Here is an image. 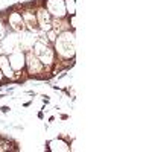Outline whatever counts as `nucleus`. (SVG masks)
Listing matches in <instances>:
<instances>
[{
    "instance_id": "14",
    "label": "nucleus",
    "mask_w": 152,
    "mask_h": 152,
    "mask_svg": "<svg viewBox=\"0 0 152 152\" xmlns=\"http://www.w3.org/2000/svg\"><path fill=\"white\" fill-rule=\"evenodd\" d=\"M6 26H5V24H3V21L2 20H0V41H2L3 40V38L6 37Z\"/></svg>"
},
{
    "instance_id": "6",
    "label": "nucleus",
    "mask_w": 152,
    "mask_h": 152,
    "mask_svg": "<svg viewBox=\"0 0 152 152\" xmlns=\"http://www.w3.org/2000/svg\"><path fill=\"white\" fill-rule=\"evenodd\" d=\"M37 14V23H38V29H41L44 32L52 29V15L47 12L46 8H38L35 11Z\"/></svg>"
},
{
    "instance_id": "5",
    "label": "nucleus",
    "mask_w": 152,
    "mask_h": 152,
    "mask_svg": "<svg viewBox=\"0 0 152 152\" xmlns=\"http://www.w3.org/2000/svg\"><path fill=\"white\" fill-rule=\"evenodd\" d=\"M24 55H26V69H28V73L31 76H37V75L46 72L44 66L41 64V61L32 53V50H28Z\"/></svg>"
},
{
    "instance_id": "16",
    "label": "nucleus",
    "mask_w": 152,
    "mask_h": 152,
    "mask_svg": "<svg viewBox=\"0 0 152 152\" xmlns=\"http://www.w3.org/2000/svg\"><path fill=\"white\" fill-rule=\"evenodd\" d=\"M0 55H3V49H2V43H0Z\"/></svg>"
},
{
    "instance_id": "12",
    "label": "nucleus",
    "mask_w": 152,
    "mask_h": 152,
    "mask_svg": "<svg viewBox=\"0 0 152 152\" xmlns=\"http://www.w3.org/2000/svg\"><path fill=\"white\" fill-rule=\"evenodd\" d=\"M64 5H66V12H67V15H75V12H76V2L75 0H64Z\"/></svg>"
},
{
    "instance_id": "15",
    "label": "nucleus",
    "mask_w": 152,
    "mask_h": 152,
    "mask_svg": "<svg viewBox=\"0 0 152 152\" xmlns=\"http://www.w3.org/2000/svg\"><path fill=\"white\" fill-rule=\"evenodd\" d=\"M0 111H2V113H8L9 111V107H2V108H0Z\"/></svg>"
},
{
    "instance_id": "9",
    "label": "nucleus",
    "mask_w": 152,
    "mask_h": 152,
    "mask_svg": "<svg viewBox=\"0 0 152 152\" xmlns=\"http://www.w3.org/2000/svg\"><path fill=\"white\" fill-rule=\"evenodd\" d=\"M0 72H2V75L5 76L6 79H15V73H14V70L11 69L9 59H8V56L5 53L0 55Z\"/></svg>"
},
{
    "instance_id": "4",
    "label": "nucleus",
    "mask_w": 152,
    "mask_h": 152,
    "mask_svg": "<svg viewBox=\"0 0 152 152\" xmlns=\"http://www.w3.org/2000/svg\"><path fill=\"white\" fill-rule=\"evenodd\" d=\"M8 59H9L11 69L14 70L15 75L18 72L24 70V67H26V55H24V52L21 49H17V50H14V52H11Z\"/></svg>"
},
{
    "instance_id": "11",
    "label": "nucleus",
    "mask_w": 152,
    "mask_h": 152,
    "mask_svg": "<svg viewBox=\"0 0 152 152\" xmlns=\"http://www.w3.org/2000/svg\"><path fill=\"white\" fill-rule=\"evenodd\" d=\"M47 146H49L47 149L53 151V152H56V151H70V145L67 142H64L62 138H53V140L49 142Z\"/></svg>"
},
{
    "instance_id": "8",
    "label": "nucleus",
    "mask_w": 152,
    "mask_h": 152,
    "mask_svg": "<svg viewBox=\"0 0 152 152\" xmlns=\"http://www.w3.org/2000/svg\"><path fill=\"white\" fill-rule=\"evenodd\" d=\"M21 17H23V21H24V26L29 32H35L38 29V23H37V14L35 11L32 9H24L21 11Z\"/></svg>"
},
{
    "instance_id": "7",
    "label": "nucleus",
    "mask_w": 152,
    "mask_h": 152,
    "mask_svg": "<svg viewBox=\"0 0 152 152\" xmlns=\"http://www.w3.org/2000/svg\"><path fill=\"white\" fill-rule=\"evenodd\" d=\"M8 24H9L12 32H23L24 29H26L23 17H21V12H17V11H12L8 15Z\"/></svg>"
},
{
    "instance_id": "1",
    "label": "nucleus",
    "mask_w": 152,
    "mask_h": 152,
    "mask_svg": "<svg viewBox=\"0 0 152 152\" xmlns=\"http://www.w3.org/2000/svg\"><path fill=\"white\" fill-rule=\"evenodd\" d=\"M55 53L58 55V58H61L62 61H70L75 59V44H76V38H75V32L67 29L59 32V35L55 40Z\"/></svg>"
},
{
    "instance_id": "13",
    "label": "nucleus",
    "mask_w": 152,
    "mask_h": 152,
    "mask_svg": "<svg viewBox=\"0 0 152 152\" xmlns=\"http://www.w3.org/2000/svg\"><path fill=\"white\" fill-rule=\"evenodd\" d=\"M56 37H58V32H56V31H53V29L47 31V40H49L50 43H55Z\"/></svg>"
},
{
    "instance_id": "3",
    "label": "nucleus",
    "mask_w": 152,
    "mask_h": 152,
    "mask_svg": "<svg viewBox=\"0 0 152 152\" xmlns=\"http://www.w3.org/2000/svg\"><path fill=\"white\" fill-rule=\"evenodd\" d=\"M44 8L52 15V18H64L67 15L64 0H46Z\"/></svg>"
},
{
    "instance_id": "10",
    "label": "nucleus",
    "mask_w": 152,
    "mask_h": 152,
    "mask_svg": "<svg viewBox=\"0 0 152 152\" xmlns=\"http://www.w3.org/2000/svg\"><path fill=\"white\" fill-rule=\"evenodd\" d=\"M35 41H37V37H34L32 32H24L23 35H20V47L26 50V52L32 49Z\"/></svg>"
},
{
    "instance_id": "2",
    "label": "nucleus",
    "mask_w": 152,
    "mask_h": 152,
    "mask_svg": "<svg viewBox=\"0 0 152 152\" xmlns=\"http://www.w3.org/2000/svg\"><path fill=\"white\" fill-rule=\"evenodd\" d=\"M32 53L41 61V64L44 66V70H52V67L56 62V53L55 50L47 44V40L44 41V38H37V41L32 46Z\"/></svg>"
}]
</instances>
